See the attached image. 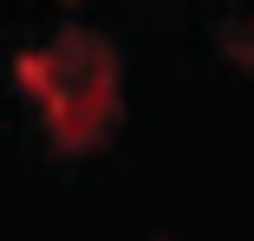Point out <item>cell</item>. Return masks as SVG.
Masks as SVG:
<instances>
[{
    "label": "cell",
    "instance_id": "1",
    "mask_svg": "<svg viewBox=\"0 0 254 241\" xmlns=\"http://www.w3.org/2000/svg\"><path fill=\"white\" fill-rule=\"evenodd\" d=\"M20 98L39 111V130L53 150H98L111 143L118 111H124V78H118V53L111 39H98L91 26H65L53 39H39L33 53H20L13 65Z\"/></svg>",
    "mask_w": 254,
    "mask_h": 241
}]
</instances>
